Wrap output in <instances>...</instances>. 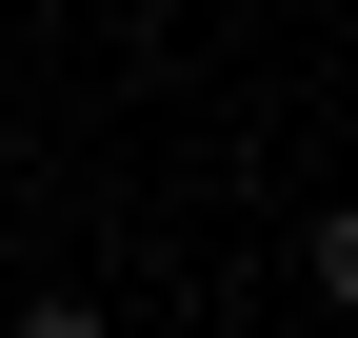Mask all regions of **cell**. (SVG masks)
Listing matches in <instances>:
<instances>
[{
	"instance_id": "obj_1",
	"label": "cell",
	"mask_w": 358,
	"mask_h": 338,
	"mask_svg": "<svg viewBox=\"0 0 358 338\" xmlns=\"http://www.w3.org/2000/svg\"><path fill=\"white\" fill-rule=\"evenodd\" d=\"M299 279H319V299L358 318V199H338V219H319V239H299Z\"/></svg>"
},
{
	"instance_id": "obj_2",
	"label": "cell",
	"mask_w": 358,
	"mask_h": 338,
	"mask_svg": "<svg viewBox=\"0 0 358 338\" xmlns=\"http://www.w3.org/2000/svg\"><path fill=\"white\" fill-rule=\"evenodd\" d=\"M20 338H100V299H20Z\"/></svg>"
}]
</instances>
